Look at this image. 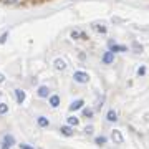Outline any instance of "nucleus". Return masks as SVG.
<instances>
[{"label": "nucleus", "mask_w": 149, "mask_h": 149, "mask_svg": "<svg viewBox=\"0 0 149 149\" xmlns=\"http://www.w3.org/2000/svg\"><path fill=\"white\" fill-rule=\"evenodd\" d=\"M3 81H5V76H3V74L0 73V83H3Z\"/></svg>", "instance_id": "bb28decb"}, {"label": "nucleus", "mask_w": 149, "mask_h": 149, "mask_svg": "<svg viewBox=\"0 0 149 149\" xmlns=\"http://www.w3.org/2000/svg\"><path fill=\"white\" fill-rule=\"evenodd\" d=\"M83 116H85V118H91V116H93V109L85 108V109H83Z\"/></svg>", "instance_id": "a211bd4d"}, {"label": "nucleus", "mask_w": 149, "mask_h": 149, "mask_svg": "<svg viewBox=\"0 0 149 149\" xmlns=\"http://www.w3.org/2000/svg\"><path fill=\"white\" fill-rule=\"evenodd\" d=\"M106 119H108L109 123L118 121V113L114 111V109H109V111H108V114H106Z\"/></svg>", "instance_id": "9d476101"}, {"label": "nucleus", "mask_w": 149, "mask_h": 149, "mask_svg": "<svg viewBox=\"0 0 149 149\" xmlns=\"http://www.w3.org/2000/svg\"><path fill=\"white\" fill-rule=\"evenodd\" d=\"M2 141H3V143H7L8 144V146H13V144H15V138H13V136H12V134H5V136H3V139H2Z\"/></svg>", "instance_id": "ddd939ff"}, {"label": "nucleus", "mask_w": 149, "mask_h": 149, "mask_svg": "<svg viewBox=\"0 0 149 149\" xmlns=\"http://www.w3.org/2000/svg\"><path fill=\"white\" fill-rule=\"evenodd\" d=\"M138 74H139V76H144V74H146V66H139V68H138Z\"/></svg>", "instance_id": "4be33fe9"}, {"label": "nucleus", "mask_w": 149, "mask_h": 149, "mask_svg": "<svg viewBox=\"0 0 149 149\" xmlns=\"http://www.w3.org/2000/svg\"><path fill=\"white\" fill-rule=\"evenodd\" d=\"M0 144H2V149H10V146H8L7 143H3V141H2Z\"/></svg>", "instance_id": "393cba45"}, {"label": "nucleus", "mask_w": 149, "mask_h": 149, "mask_svg": "<svg viewBox=\"0 0 149 149\" xmlns=\"http://www.w3.org/2000/svg\"><path fill=\"white\" fill-rule=\"evenodd\" d=\"M60 133L63 134V136H66V138H70V136H73V129H71V126H61Z\"/></svg>", "instance_id": "6e6552de"}, {"label": "nucleus", "mask_w": 149, "mask_h": 149, "mask_svg": "<svg viewBox=\"0 0 149 149\" xmlns=\"http://www.w3.org/2000/svg\"><path fill=\"white\" fill-rule=\"evenodd\" d=\"M15 98H17V103H18V104H22V103L25 101V91L15 90Z\"/></svg>", "instance_id": "1a4fd4ad"}, {"label": "nucleus", "mask_w": 149, "mask_h": 149, "mask_svg": "<svg viewBox=\"0 0 149 149\" xmlns=\"http://www.w3.org/2000/svg\"><path fill=\"white\" fill-rule=\"evenodd\" d=\"M20 149H33V148L28 146V144H20Z\"/></svg>", "instance_id": "b1692460"}, {"label": "nucleus", "mask_w": 149, "mask_h": 149, "mask_svg": "<svg viewBox=\"0 0 149 149\" xmlns=\"http://www.w3.org/2000/svg\"><path fill=\"white\" fill-rule=\"evenodd\" d=\"M106 141H108V139L104 138V136H98V138L95 139V143H96V144H100V146H103V144H106Z\"/></svg>", "instance_id": "dca6fc26"}, {"label": "nucleus", "mask_w": 149, "mask_h": 149, "mask_svg": "<svg viewBox=\"0 0 149 149\" xmlns=\"http://www.w3.org/2000/svg\"><path fill=\"white\" fill-rule=\"evenodd\" d=\"M114 61V53H111V52H106V53L103 55V63L104 65H109Z\"/></svg>", "instance_id": "423d86ee"}, {"label": "nucleus", "mask_w": 149, "mask_h": 149, "mask_svg": "<svg viewBox=\"0 0 149 149\" xmlns=\"http://www.w3.org/2000/svg\"><path fill=\"white\" fill-rule=\"evenodd\" d=\"M85 133H86V134H93V126H86V128H85Z\"/></svg>", "instance_id": "5701e85b"}, {"label": "nucleus", "mask_w": 149, "mask_h": 149, "mask_svg": "<svg viewBox=\"0 0 149 149\" xmlns=\"http://www.w3.org/2000/svg\"><path fill=\"white\" fill-rule=\"evenodd\" d=\"M73 78L76 83H88L90 81V74L85 73V71H74Z\"/></svg>", "instance_id": "f257e3e1"}, {"label": "nucleus", "mask_w": 149, "mask_h": 149, "mask_svg": "<svg viewBox=\"0 0 149 149\" xmlns=\"http://www.w3.org/2000/svg\"><path fill=\"white\" fill-rule=\"evenodd\" d=\"M93 28H95L96 32H100V33H106V27H103V25H93Z\"/></svg>", "instance_id": "f3484780"}, {"label": "nucleus", "mask_w": 149, "mask_h": 149, "mask_svg": "<svg viewBox=\"0 0 149 149\" xmlns=\"http://www.w3.org/2000/svg\"><path fill=\"white\" fill-rule=\"evenodd\" d=\"M7 113H8V104L0 103V116H2V114H7Z\"/></svg>", "instance_id": "2eb2a0df"}, {"label": "nucleus", "mask_w": 149, "mask_h": 149, "mask_svg": "<svg viewBox=\"0 0 149 149\" xmlns=\"http://www.w3.org/2000/svg\"><path fill=\"white\" fill-rule=\"evenodd\" d=\"M83 104H85V101H83V100H76V101H73L71 104H70V111L81 109V108H83Z\"/></svg>", "instance_id": "20e7f679"}, {"label": "nucleus", "mask_w": 149, "mask_h": 149, "mask_svg": "<svg viewBox=\"0 0 149 149\" xmlns=\"http://www.w3.org/2000/svg\"><path fill=\"white\" fill-rule=\"evenodd\" d=\"M133 48L136 50V53H141V52H143V47H141L138 42H134V43H133Z\"/></svg>", "instance_id": "6ab92c4d"}, {"label": "nucleus", "mask_w": 149, "mask_h": 149, "mask_svg": "<svg viewBox=\"0 0 149 149\" xmlns=\"http://www.w3.org/2000/svg\"><path fill=\"white\" fill-rule=\"evenodd\" d=\"M7 38H8V32L2 33V37H0V45H3V43L7 42Z\"/></svg>", "instance_id": "412c9836"}, {"label": "nucleus", "mask_w": 149, "mask_h": 149, "mask_svg": "<svg viewBox=\"0 0 149 149\" xmlns=\"http://www.w3.org/2000/svg\"><path fill=\"white\" fill-rule=\"evenodd\" d=\"M37 123H38L40 128H48V126H50V121H48V118H45V116H40L37 119Z\"/></svg>", "instance_id": "9b49d317"}, {"label": "nucleus", "mask_w": 149, "mask_h": 149, "mask_svg": "<svg viewBox=\"0 0 149 149\" xmlns=\"http://www.w3.org/2000/svg\"><path fill=\"white\" fill-rule=\"evenodd\" d=\"M78 123H80V118H76V116H70L68 118V124L70 126H78Z\"/></svg>", "instance_id": "4468645a"}, {"label": "nucleus", "mask_w": 149, "mask_h": 149, "mask_svg": "<svg viewBox=\"0 0 149 149\" xmlns=\"http://www.w3.org/2000/svg\"><path fill=\"white\" fill-rule=\"evenodd\" d=\"M48 103H50V106L52 108H58L60 106V96L58 95H52L50 96V100H48Z\"/></svg>", "instance_id": "39448f33"}, {"label": "nucleus", "mask_w": 149, "mask_h": 149, "mask_svg": "<svg viewBox=\"0 0 149 149\" xmlns=\"http://www.w3.org/2000/svg\"><path fill=\"white\" fill-rule=\"evenodd\" d=\"M109 47H111V53H114V52H128V48L124 47V45H116V43L109 42Z\"/></svg>", "instance_id": "7ed1b4c3"}, {"label": "nucleus", "mask_w": 149, "mask_h": 149, "mask_svg": "<svg viewBox=\"0 0 149 149\" xmlns=\"http://www.w3.org/2000/svg\"><path fill=\"white\" fill-rule=\"evenodd\" d=\"M7 3H18V0H5Z\"/></svg>", "instance_id": "a878e982"}, {"label": "nucleus", "mask_w": 149, "mask_h": 149, "mask_svg": "<svg viewBox=\"0 0 149 149\" xmlns=\"http://www.w3.org/2000/svg\"><path fill=\"white\" fill-rule=\"evenodd\" d=\"M111 139L114 144H123L124 143V138H123L121 131H118V129H114V131H111Z\"/></svg>", "instance_id": "f03ea898"}, {"label": "nucleus", "mask_w": 149, "mask_h": 149, "mask_svg": "<svg viewBox=\"0 0 149 149\" xmlns=\"http://www.w3.org/2000/svg\"><path fill=\"white\" fill-rule=\"evenodd\" d=\"M53 65H55V68L56 70H65L66 68V63H65V60H61V58H56Z\"/></svg>", "instance_id": "f8f14e48"}, {"label": "nucleus", "mask_w": 149, "mask_h": 149, "mask_svg": "<svg viewBox=\"0 0 149 149\" xmlns=\"http://www.w3.org/2000/svg\"><path fill=\"white\" fill-rule=\"evenodd\" d=\"M81 33L83 32H80V30H73L71 32V38H81Z\"/></svg>", "instance_id": "aec40b11"}, {"label": "nucleus", "mask_w": 149, "mask_h": 149, "mask_svg": "<svg viewBox=\"0 0 149 149\" xmlns=\"http://www.w3.org/2000/svg\"><path fill=\"white\" fill-rule=\"evenodd\" d=\"M37 95L40 96V98H48L50 96V90H48V86H40L37 91Z\"/></svg>", "instance_id": "0eeeda50"}]
</instances>
